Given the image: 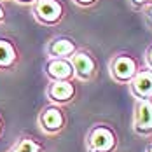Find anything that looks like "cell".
I'll return each instance as SVG.
<instances>
[{"label": "cell", "instance_id": "cell-19", "mask_svg": "<svg viewBox=\"0 0 152 152\" xmlns=\"http://www.w3.org/2000/svg\"><path fill=\"white\" fill-rule=\"evenodd\" d=\"M151 152H152V151H151Z\"/></svg>", "mask_w": 152, "mask_h": 152}, {"label": "cell", "instance_id": "cell-10", "mask_svg": "<svg viewBox=\"0 0 152 152\" xmlns=\"http://www.w3.org/2000/svg\"><path fill=\"white\" fill-rule=\"evenodd\" d=\"M40 122H42V128H46L47 131H54L61 126V114L58 108H47L46 112H42L40 115Z\"/></svg>", "mask_w": 152, "mask_h": 152}, {"label": "cell", "instance_id": "cell-13", "mask_svg": "<svg viewBox=\"0 0 152 152\" xmlns=\"http://www.w3.org/2000/svg\"><path fill=\"white\" fill-rule=\"evenodd\" d=\"M77 4H80V5H88V4H93L94 0H75Z\"/></svg>", "mask_w": 152, "mask_h": 152}, {"label": "cell", "instance_id": "cell-14", "mask_svg": "<svg viewBox=\"0 0 152 152\" xmlns=\"http://www.w3.org/2000/svg\"><path fill=\"white\" fill-rule=\"evenodd\" d=\"M4 18H5V12H4V9H2V5H0V25L4 23Z\"/></svg>", "mask_w": 152, "mask_h": 152}, {"label": "cell", "instance_id": "cell-16", "mask_svg": "<svg viewBox=\"0 0 152 152\" xmlns=\"http://www.w3.org/2000/svg\"><path fill=\"white\" fill-rule=\"evenodd\" d=\"M16 2H19V4H30V2H33V0H16Z\"/></svg>", "mask_w": 152, "mask_h": 152}, {"label": "cell", "instance_id": "cell-4", "mask_svg": "<svg viewBox=\"0 0 152 152\" xmlns=\"http://www.w3.org/2000/svg\"><path fill=\"white\" fill-rule=\"evenodd\" d=\"M115 140H114V135L105 129V128H98L94 129L91 135V147L93 151L96 152H108L112 147H114Z\"/></svg>", "mask_w": 152, "mask_h": 152}, {"label": "cell", "instance_id": "cell-3", "mask_svg": "<svg viewBox=\"0 0 152 152\" xmlns=\"http://www.w3.org/2000/svg\"><path fill=\"white\" fill-rule=\"evenodd\" d=\"M72 66H74V74L80 79H89L94 72V61L86 53H77L72 58Z\"/></svg>", "mask_w": 152, "mask_h": 152}, {"label": "cell", "instance_id": "cell-12", "mask_svg": "<svg viewBox=\"0 0 152 152\" xmlns=\"http://www.w3.org/2000/svg\"><path fill=\"white\" fill-rule=\"evenodd\" d=\"M9 152H39V145L30 138H23V140H19L16 143L14 149Z\"/></svg>", "mask_w": 152, "mask_h": 152}, {"label": "cell", "instance_id": "cell-6", "mask_svg": "<svg viewBox=\"0 0 152 152\" xmlns=\"http://www.w3.org/2000/svg\"><path fill=\"white\" fill-rule=\"evenodd\" d=\"M47 74L56 80H66L74 75V66L66 60H53L47 65Z\"/></svg>", "mask_w": 152, "mask_h": 152}, {"label": "cell", "instance_id": "cell-7", "mask_svg": "<svg viewBox=\"0 0 152 152\" xmlns=\"http://www.w3.org/2000/svg\"><path fill=\"white\" fill-rule=\"evenodd\" d=\"M16 60H18V53L12 42L0 39V70H9L14 66Z\"/></svg>", "mask_w": 152, "mask_h": 152}, {"label": "cell", "instance_id": "cell-17", "mask_svg": "<svg viewBox=\"0 0 152 152\" xmlns=\"http://www.w3.org/2000/svg\"><path fill=\"white\" fill-rule=\"evenodd\" d=\"M149 61H151V65H152V49H151V53H149Z\"/></svg>", "mask_w": 152, "mask_h": 152}, {"label": "cell", "instance_id": "cell-15", "mask_svg": "<svg viewBox=\"0 0 152 152\" xmlns=\"http://www.w3.org/2000/svg\"><path fill=\"white\" fill-rule=\"evenodd\" d=\"M135 4H147V2H152V0H133Z\"/></svg>", "mask_w": 152, "mask_h": 152}, {"label": "cell", "instance_id": "cell-18", "mask_svg": "<svg viewBox=\"0 0 152 152\" xmlns=\"http://www.w3.org/2000/svg\"><path fill=\"white\" fill-rule=\"evenodd\" d=\"M0 133H2V119H0Z\"/></svg>", "mask_w": 152, "mask_h": 152}, {"label": "cell", "instance_id": "cell-5", "mask_svg": "<svg viewBox=\"0 0 152 152\" xmlns=\"http://www.w3.org/2000/svg\"><path fill=\"white\" fill-rule=\"evenodd\" d=\"M131 86H133V93L137 96H142V98L152 96V72L145 70V72L135 74Z\"/></svg>", "mask_w": 152, "mask_h": 152}, {"label": "cell", "instance_id": "cell-1", "mask_svg": "<svg viewBox=\"0 0 152 152\" xmlns=\"http://www.w3.org/2000/svg\"><path fill=\"white\" fill-rule=\"evenodd\" d=\"M33 12L39 21L51 25V23H56L60 19L63 11L56 0H37L33 5Z\"/></svg>", "mask_w": 152, "mask_h": 152}, {"label": "cell", "instance_id": "cell-2", "mask_svg": "<svg viewBox=\"0 0 152 152\" xmlns=\"http://www.w3.org/2000/svg\"><path fill=\"white\" fill-rule=\"evenodd\" d=\"M112 74L119 80H129L137 74V65L129 56H119L112 63Z\"/></svg>", "mask_w": 152, "mask_h": 152}, {"label": "cell", "instance_id": "cell-8", "mask_svg": "<svg viewBox=\"0 0 152 152\" xmlns=\"http://www.w3.org/2000/svg\"><path fill=\"white\" fill-rule=\"evenodd\" d=\"M137 126H138V129H151L152 128V103L149 100H143L138 105Z\"/></svg>", "mask_w": 152, "mask_h": 152}, {"label": "cell", "instance_id": "cell-9", "mask_svg": "<svg viewBox=\"0 0 152 152\" xmlns=\"http://www.w3.org/2000/svg\"><path fill=\"white\" fill-rule=\"evenodd\" d=\"M74 94V86L66 80H56L49 88V96L56 102H65Z\"/></svg>", "mask_w": 152, "mask_h": 152}, {"label": "cell", "instance_id": "cell-11", "mask_svg": "<svg viewBox=\"0 0 152 152\" xmlns=\"http://www.w3.org/2000/svg\"><path fill=\"white\" fill-rule=\"evenodd\" d=\"M74 51H75V46H74V42L68 40V39H58V40H54L53 46H51V54L61 56V58H63V56H70Z\"/></svg>", "mask_w": 152, "mask_h": 152}]
</instances>
